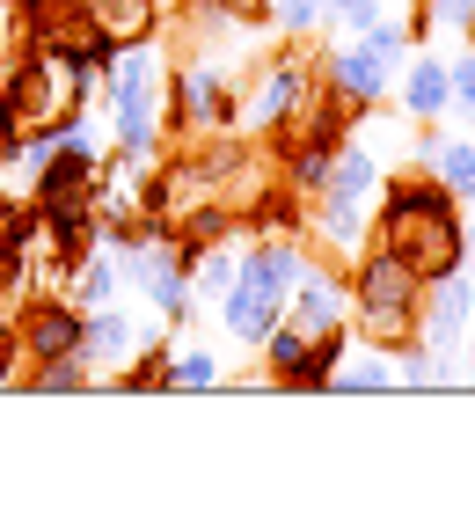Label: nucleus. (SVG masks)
Wrapping results in <instances>:
<instances>
[{
  "instance_id": "2eb2a0df",
  "label": "nucleus",
  "mask_w": 475,
  "mask_h": 512,
  "mask_svg": "<svg viewBox=\"0 0 475 512\" xmlns=\"http://www.w3.org/2000/svg\"><path fill=\"white\" fill-rule=\"evenodd\" d=\"M117 293H125V249L95 235V249L74 264V293H66V300H74V308H110Z\"/></svg>"
},
{
  "instance_id": "f257e3e1",
  "label": "nucleus",
  "mask_w": 475,
  "mask_h": 512,
  "mask_svg": "<svg viewBox=\"0 0 475 512\" xmlns=\"http://www.w3.org/2000/svg\"><path fill=\"white\" fill-rule=\"evenodd\" d=\"M380 213H373V242L395 249L424 286L446 271H468V220H461V198L446 191L432 169L417 176H380Z\"/></svg>"
},
{
  "instance_id": "5701e85b",
  "label": "nucleus",
  "mask_w": 475,
  "mask_h": 512,
  "mask_svg": "<svg viewBox=\"0 0 475 512\" xmlns=\"http://www.w3.org/2000/svg\"><path fill=\"white\" fill-rule=\"evenodd\" d=\"M359 37H366V44H373V52L388 59V66H402V59L417 52V30H410V22H395V15H380V22H366Z\"/></svg>"
},
{
  "instance_id": "4be33fe9",
  "label": "nucleus",
  "mask_w": 475,
  "mask_h": 512,
  "mask_svg": "<svg viewBox=\"0 0 475 512\" xmlns=\"http://www.w3.org/2000/svg\"><path fill=\"white\" fill-rule=\"evenodd\" d=\"M264 22H278L285 37H315V30H329V8L322 0H271Z\"/></svg>"
},
{
  "instance_id": "7ed1b4c3",
  "label": "nucleus",
  "mask_w": 475,
  "mask_h": 512,
  "mask_svg": "<svg viewBox=\"0 0 475 512\" xmlns=\"http://www.w3.org/2000/svg\"><path fill=\"white\" fill-rule=\"evenodd\" d=\"M300 271H307V242L285 227V235H256L242 249V264H234V286L220 300V322H227V337L234 344H256L271 330V322L285 315V300H293L300 286Z\"/></svg>"
},
{
  "instance_id": "dca6fc26",
  "label": "nucleus",
  "mask_w": 475,
  "mask_h": 512,
  "mask_svg": "<svg viewBox=\"0 0 475 512\" xmlns=\"http://www.w3.org/2000/svg\"><path fill=\"white\" fill-rule=\"evenodd\" d=\"M417 161L432 169L446 191H454L461 205H475V139H446V132H432L424 125V139H417Z\"/></svg>"
},
{
  "instance_id": "6e6552de",
  "label": "nucleus",
  "mask_w": 475,
  "mask_h": 512,
  "mask_svg": "<svg viewBox=\"0 0 475 512\" xmlns=\"http://www.w3.org/2000/svg\"><path fill=\"white\" fill-rule=\"evenodd\" d=\"M147 337H154V330H139L117 300H110V308H81V366H88V381L110 388V374H117V366H132V352H139Z\"/></svg>"
},
{
  "instance_id": "f8f14e48",
  "label": "nucleus",
  "mask_w": 475,
  "mask_h": 512,
  "mask_svg": "<svg viewBox=\"0 0 475 512\" xmlns=\"http://www.w3.org/2000/svg\"><path fill=\"white\" fill-rule=\"evenodd\" d=\"M285 315L300 322V330H351V278H337L329 264H315L307 256V271H300V286H293V300H285Z\"/></svg>"
},
{
  "instance_id": "39448f33",
  "label": "nucleus",
  "mask_w": 475,
  "mask_h": 512,
  "mask_svg": "<svg viewBox=\"0 0 475 512\" xmlns=\"http://www.w3.org/2000/svg\"><path fill=\"white\" fill-rule=\"evenodd\" d=\"M234 103L242 96H234V81L212 59H190V66L169 74V132H183V139H227Z\"/></svg>"
},
{
  "instance_id": "bb28decb",
  "label": "nucleus",
  "mask_w": 475,
  "mask_h": 512,
  "mask_svg": "<svg viewBox=\"0 0 475 512\" xmlns=\"http://www.w3.org/2000/svg\"><path fill=\"white\" fill-rule=\"evenodd\" d=\"M15 213H22V205H8V198H0V227H8V220H15Z\"/></svg>"
},
{
  "instance_id": "412c9836",
  "label": "nucleus",
  "mask_w": 475,
  "mask_h": 512,
  "mask_svg": "<svg viewBox=\"0 0 475 512\" xmlns=\"http://www.w3.org/2000/svg\"><path fill=\"white\" fill-rule=\"evenodd\" d=\"M468 15H475V0H417V8H410V30H417V37H454Z\"/></svg>"
},
{
  "instance_id": "cd10ccee",
  "label": "nucleus",
  "mask_w": 475,
  "mask_h": 512,
  "mask_svg": "<svg viewBox=\"0 0 475 512\" xmlns=\"http://www.w3.org/2000/svg\"><path fill=\"white\" fill-rule=\"evenodd\" d=\"M461 44H475V15H468V22H461Z\"/></svg>"
},
{
  "instance_id": "f03ea898",
  "label": "nucleus",
  "mask_w": 475,
  "mask_h": 512,
  "mask_svg": "<svg viewBox=\"0 0 475 512\" xmlns=\"http://www.w3.org/2000/svg\"><path fill=\"white\" fill-rule=\"evenodd\" d=\"M110 96V139H117V169H147L169 139V66L154 44H125L117 66L103 74Z\"/></svg>"
},
{
  "instance_id": "aec40b11",
  "label": "nucleus",
  "mask_w": 475,
  "mask_h": 512,
  "mask_svg": "<svg viewBox=\"0 0 475 512\" xmlns=\"http://www.w3.org/2000/svg\"><path fill=\"white\" fill-rule=\"evenodd\" d=\"M227 374H220V359L205 352V344H183V352H169V374H161V388H220Z\"/></svg>"
},
{
  "instance_id": "b1692460",
  "label": "nucleus",
  "mask_w": 475,
  "mask_h": 512,
  "mask_svg": "<svg viewBox=\"0 0 475 512\" xmlns=\"http://www.w3.org/2000/svg\"><path fill=\"white\" fill-rule=\"evenodd\" d=\"M30 388L37 395H74V388H95V381H88L81 359H44V366H30Z\"/></svg>"
},
{
  "instance_id": "9d476101",
  "label": "nucleus",
  "mask_w": 475,
  "mask_h": 512,
  "mask_svg": "<svg viewBox=\"0 0 475 512\" xmlns=\"http://www.w3.org/2000/svg\"><path fill=\"white\" fill-rule=\"evenodd\" d=\"M468 322H475V286H468V271H446L424 286V315H417V337L432 344L439 359H461V337H468Z\"/></svg>"
},
{
  "instance_id": "a211bd4d",
  "label": "nucleus",
  "mask_w": 475,
  "mask_h": 512,
  "mask_svg": "<svg viewBox=\"0 0 475 512\" xmlns=\"http://www.w3.org/2000/svg\"><path fill=\"white\" fill-rule=\"evenodd\" d=\"M315 242H322L329 256H359V249L373 242L366 205H329V198H315Z\"/></svg>"
},
{
  "instance_id": "a878e982",
  "label": "nucleus",
  "mask_w": 475,
  "mask_h": 512,
  "mask_svg": "<svg viewBox=\"0 0 475 512\" xmlns=\"http://www.w3.org/2000/svg\"><path fill=\"white\" fill-rule=\"evenodd\" d=\"M446 81H454V110H475V44L461 59H446Z\"/></svg>"
},
{
  "instance_id": "423d86ee",
  "label": "nucleus",
  "mask_w": 475,
  "mask_h": 512,
  "mask_svg": "<svg viewBox=\"0 0 475 512\" xmlns=\"http://www.w3.org/2000/svg\"><path fill=\"white\" fill-rule=\"evenodd\" d=\"M315 103V66H307L300 52H278L256 66V88L242 103H234V125H256V132H285L300 118V110Z\"/></svg>"
},
{
  "instance_id": "9b49d317",
  "label": "nucleus",
  "mask_w": 475,
  "mask_h": 512,
  "mask_svg": "<svg viewBox=\"0 0 475 512\" xmlns=\"http://www.w3.org/2000/svg\"><path fill=\"white\" fill-rule=\"evenodd\" d=\"M388 74H395V66L380 59L366 37H351V44H337V52L322 59V88H337L351 110H380V103H388Z\"/></svg>"
},
{
  "instance_id": "20e7f679",
  "label": "nucleus",
  "mask_w": 475,
  "mask_h": 512,
  "mask_svg": "<svg viewBox=\"0 0 475 512\" xmlns=\"http://www.w3.org/2000/svg\"><path fill=\"white\" fill-rule=\"evenodd\" d=\"M417 315H424V278L395 249L366 242L351 256V337L395 352L402 337H417Z\"/></svg>"
},
{
  "instance_id": "c85d7f7f",
  "label": "nucleus",
  "mask_w": 475,
  "mask_h": 512,
  "mask_svg": "<svg viewBox=\"0 0 475 512\" xmlns=\"http://www.w3.org/2000/svg\"><path fill=\"white\" fill-rule=\"evenodd\" d=\"M468 118H475V110H468Z\"/></svg>"
},
{
  "instance_id": "1a4fd4ad",
  "label": "nucleus",
  "mask_w": 475,
  "mask_h": 512,
  "mask_svg": "<svg viewBox=\"0 0 475 512\" xmlns=\"http://www.w3.org/2000/svg\"><path fill=\"white\" fill-rule=\"evenodd\" d=\"M15 344H22V359H30V366H44V359H81V308L66 293H37L30 315L15 322Z\"/></svg>"
},
{
  "instance_id": "ddd939ff",
  "label": "nucleus",
  "mask_w": 475,
  "mask_h": 512,
  "mask_svg": "<svg viewBox=\"0 0 475 512\" xmlns=\"http://www.w3.org/2000/svg\"><path fill=\"white\" fill-rule=\"evenodd\" d=\"M81 22H88V37L125 52V44H154L161 0H81Z\"/></svg>"
},
{
  "instance_id": "6ab92c4d",
  "label": "nucleus",
  "mask_w": 475,
  "mask_h": 512,
  "mask_svg": "<svg viewBox=\"0 0 475 512\" xmlns=\"http://www.w3.org/2000/svg\"><path fill=\"white\" fill-rule=\"evenodd\" d=\"M234 264H242V249H234L227 235H220V242H205L198 256H190V293L220 308V300H227V286H234Z\"/></svg>"
},
{
  "instance_id": "f3484780",
  "label": "nucleus",
  "mask_w": 475,
  "mask_h": 512,
  "mask_svg": "<svg viewBox=\"0 0 475 512\" xmlns=\"http://www.w3.org/2000/svg\"><path fill=\"white\" fill-rule=\"evenodd\" d=\"M329 388H337V395H380V388H402V381H395V352H380V344H351L344 366L329 374Z\"/></svg>"
},
{
  "instance_id": "393cba45",
  "label": "nucleus",
  "mask_w": 475,
  "mask_h": 512,
  "mask_svg": "<svg viewBox=\"0 0 475 512\" xmlns=\"http://www.w3.org/2000/svg\"><path fill=\"white\" fill-rule=\"evenodd\" d=\"M322 8H329V30H351V37L380 22V0H322Z\"/></svg>"
},
{
  "instance_id": "4468645a",
  "label": "nucleus",
  "mask_w": 475,
  "mask_h": 512,
  "mask_svg": "<svg viewBox=\"0 0 475 512\" xmlns=\"http://www.w3.org/2000/svg\"><path fill=\"white\" fill-rule=\"evenodd\" d=\"M446 110H454V81H446V59H439V52H417V59H402V118H417V125H439Z\"/></svg>"
},
{
  "instance_id": "0eeeda50",
  "label": "nucleus",
  "mask_w": 475,
  "mask_h": 512,
  "mask_svg": "<svg viewBox=\"0 0 475 512\" xmlns=\"http://www.w3.org/2000/svg\"><path fill=\"white\" fill-rule=\"evenodd\" d=\"M103 147H95V125L52 139L37 161H30V205H52V198H95V183H103Z\"/></svg>"
}]
</instances>
